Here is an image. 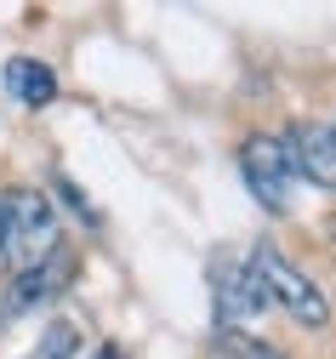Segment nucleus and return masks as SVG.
Listing matches in <instances>:
<instances>
[{
	"label": "nucleus",
	"instance_id": "f257e3e1",
	"mask_svg": "<svg viewBox=\"0 0 336 359\" xmlns=\"http://www.w3.org/2000/svg\"><path fill=\"white\" fill-rule=\"evenodd\" d=\"M63 245H58V211L40 189H18L6 194V211H0V257H6L18 274L52 262Z\"/></svg>",
	"mask_w": 336,
	"mask_h": 359
},
{
	"label": "nucleus",
	"instance_id": "f03ea898",
	"mask_svg": "<svg viewBox=\"0 0 336 359\" xmlns=\"http://www.w3.org/2000/svg\"><path fill=\"white\" fill-rule=\"evenodd\" d=\"M251 262H257V274H262V285H268V302H279L297 325H308V331L330 325V302H325V291L302 274L297 262H285L274 245H257V251H251Z\"/></svg>",
	"mask_w": 336,
	"mask_h": 359
},
{
	"label": "nucleus",
	"instance_id": "7ed1b4c3",
	"mask_svg": "<svg viewBox=\"0 0 336 359\" xmlns=\"http://www.w3.org/2000/svg\"><path fill=\"white\" fill-rule=\"evenodd\" d=\"M239 171H246V189L262 211H291V183H297V165L291 154H285L279 137H246V149H239Z\"/></svg>",
	"mask_w": 336,
	"mask_h": 359
},
{
	"label": "nucleus",
	"instance_id": "20e7f679",
	"mask_svg": "<svg viewBox=\"0 0 336 359\" xmlns=\"http://www.w3.org/2000/svg\"><path fill=\"white\" fill-rule=\"evenodd\" d=\"M211 285H217V325L222 331H239L268 313V285H262L251 257H222L211 268Z\"/></svg>",
	"mask_w": 336,
	"mask_h": 359
},
{
	"label": "nucleus",
	"instance_id": "39448f33",
	"mask_svg": "<svg viewBox=\"0 0 336 359\" xmlns=\"http://www.w3.org/2000/svg\"><path fill=\"white\" fill-rule=\"evenodd\" d=\"M279 143H285V154H291L297 177H308V183H319V189H336V126L297 120Z\"/></svg>",
	"mask_w": 336,
	"mask_h": 359
},
{
	"label": "nucleus",
	"instance_id": "423d86ee",
	"mask_svg": "<svg viewBox=\"0 0 336 359\" xmlns=\"http://www.w3.org/2000/svg\"><path fill=\"white\" fill-rule=\"evenodd\" d=\"M69 274H74V257H63V251H58L52 262L29 268V274H18L12 291H6V308H0V320H18V313H29V308H40V302H52L58 285H69Z\"/></svg>",
	"mask_w": 336,
	"mask_h": 359
},
{
	"label": "nucleus",
	"instance_id": "0eeeda50",
	"mask_svg": "<svg viewBox=\"0 0 336 359\" xmlns=\"http://www.w3.org/2000/svg\"><path fill=\"white\" fill-rule=\"evenodd\" d=\"M6 92L23 103V109H46L58 97V74L46 69L40 57H12L6 63Z\"/></svg>",
	"mask_w": 336,
	"mask_h": 359
},
{
	"label": "nucleus",
	"instance_id": "6e6552de",
	"mask_svg": "<svg viewBox=\"0 0 336 359\" xmlns=\"http://www.w3.org/2000/svg\"><path fill=\"white\" fill-rule=\"evenodd\" d=\"M23 359H80V325L74 320H52Z\"/></svg>",
	"mask_w": 336,
	"mask_h": 359
},
{
	"label": "nucleus",
	"instance_id": "1a4fd4ad",
	"mask_svg": "<svg viewBox=\"0 0 336 359\" xmlns=\"http://www.w3.org/2000/svg\"><path fill=\"white\" fill-rule=\"evenodd\" d=\"M222 353H228V359H285L279 348L251 342V337H239V331H222Z\"/></svg>",
	"mask_w": 336,
	"mask_h": 359
},
{
	"label": "nucleus",
	"instance_id": "9d476101",
	"mask_svg": "<svg viewBox=\"0 0 336 359\" xmlns=\"http://www.w3.org/2000/svg\"><path fill=\"white\" fill-rule=\"evenodd\" d=\"M58 194L69 200V211H74V217H86V222H98V211H91V205H86V194H80V189L69 183V177H58Z\"/></svg>",
	"mask_w": 336,
	"mask_h": 359
},
{
	"label": "nucleus",
	"instance_id": "9b49d317",
	"mask_svg": "<svg viewBox=\"0 0 336 359\" xmlns=\"http://www.w3.org/2000/svg\"><path fill=\"white\" fill-rule=\"evenodd\" d=\"M98 359H120V353H114V348H103V353H98Z\"/></svg>",
	"mask_w": 336,
	"mask_h": 359
},
{
	"label": "nucleus",
	"instance_id": "f8f14e48",
	"mask_svg": "<svg viewBox=\"0 0 336 359\" xmlns=\"http://www.w3.org/2000/svg\"><path fill=\"white\" fill-rule=\"evenodd\" d=\"M0 211H6V200H0Z\"/></svg>",
	"mask_w": 336,
	"mask_h": 359
}]
</instances>
